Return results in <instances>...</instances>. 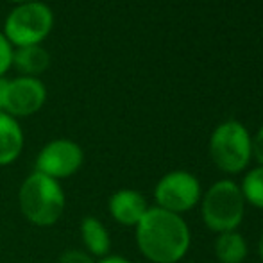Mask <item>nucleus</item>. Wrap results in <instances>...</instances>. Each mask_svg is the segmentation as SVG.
<instances>
[{
    "instance_id": "f257e3e1",
    "label": "nucleus",
    "mask_w": 263,
    "mask_h": 263,
    "mask_svg": "<svg viewBox=\"0 0 263 263\" xmlns=\"http://www.w3.org/2000/svg\"><path fill=\"white\" fill-rule=\"evenodd\" d=\"M136 228L138 246L151 261L176 263L186 253L190 233L179 215L161 208L147 210Z\"/></svg>"
},
{
    "instance_id": "f03ea898",
    "label": "nucleus",
    "mask_w": 263,
    "mask_h": 263,
    "mask_svg": "<svg viewBox=\"0 0 263 263\" xmlns=\"http://www.w3.org/2000/svg\"><path fill=\"white\" fill-rule=\"evenodd\" d=\"M20 208L32 224L50 226L63 215L65 195L58 181L34 172L20 188Z\"/></svg>"
},
{
    "instance_id": "7ed1b4c3",
    "label": "nucleus",
    "mask_w": 263,
    "mask_h": 263,
    "mask_svg": "<svg viewBox=\"0 0 263 263\" xmlns=\"http://www.w3.org/2000/svg\"><path fill=\"white\" fill-rule=\"evenodd\" d=\"M54 24L52 11L42 2H25L14 7L4 25V36L11 45H40Z\"/></svg>"
},
{
    "instance_id": "20e7f679",
    "label": "nucleus",
    "mask_w": 263,
    "mask_h": 263,
    "mask_svg": "<svg viewBox=\"0 0 263 263\" xmlns=\"http://www.w3.org/2000/svg\"><path fill=\"white\" fill-rule=\"evenodd\" d=\"M202 217L213 231H233L243 217L242 190L233 181H218L204 195Z\"/></svg>"
},
{
    "instance_id": "39448f33",
    "label": "nucleus",
    "mask_w": 263,
    "mask_h": 263,
    "mask_svg": "<svg viewBox=\"0 0 263 263\" xmlns=\"http://www.w3.org/2000/svg\"><path fill=\"white\" fill-rule=\"evenodd\" d=\"M210 153L215 165L224 172H240L249 163L251 140L238 122L218 125L210 142Z\"/></svg>"
},
{
    "instance_id": "423d86ee",
    "label": "nucleus",
    "mask_w": 263,
    "mask_h": 263,
    "mask_svg": "<svg viewBox=\"0 0 263 263\" xmlns=\"http://www.w3.org/2000/svg\"><path fill=\"white\" fill-rule=\"evenodd\" d=\"M201 195L199 181L188 172L166 174L156 186V201L161 210L179 213L194 208Z\"/></svg>"
},
{
    "instance_id": "0eeeda50",
    "label": "nucleus",
    "mask_w": 263,
    "mask_h": 263,
    "mask_svg": "<svg viewBox=\"0 0 263 263\" xmlns=\"http://www.w3.org/2000/svg\"><path fill=\"white\" fill-rule=\"evenodd\" d=\"M83 163V151L70 140H54L42 149L36 159V172L52 179L72 176Z\"/></svg>"
},
{
    "instance_id": "6e6552de",
    "label": "nucleus",
    "mask_w": 263,
    "mask_h": 263,
    "mask_svg": "<svg viewBox=\"0 0 263 263\" xmlns=\"http://www.w3.org/2000/svg\"><path fill=\"white\" fill-rule=\"evenodd\" d=\"M45 99L47 91L42 81L36 77H18L14 81H7L4 109L11 117H27L45 104Z\"/></svg>"
},
{
    "instance_id": "1a4fd4ad",
    "label": "nucleus",
    "mask_w": 263,
    "mask_h": 263,
    "mask_svg": "<svg viewBox=\"0 0 263 263\" xmlns=\"http://www.w3.org/2000/svg\"><path fill=\"white\" fill-rule=\"evenodd\" d=\"M147 202L138 192L120 190L111 197L109 211L120 224L138 226V222L147 213Z\"/></svg>"
},
{
    "instance_id": "9d476101",
    "label": "nucleus",
    "mask_w": 263,
    "mask_h": 263,
    "mask_svg": "<svg viewBox=\"0 0 263 263\" xmlns=\"http://www.w3.org/2000/svg\"><path fill=\"white\" fill-rule=\"evenodd\" d=\"M24 145L20 125L11 115L0 111V165H9L18 158Z\"/></svg>"
},
{
    "instance_id": "9b49d317",
    "label": "nucleus",
    "mask_w": 263,
    "mask_h": 263,
    "mask_svg": "<svg viewBox=\"0 0 263 263\" xmlns=\"http://www.w3.org/2000/svg\"><path fill=\"white\" fill-rule=\"evenodd\" d=\"M11 65L16 66V70L24 73V77H34L49 68L50 55L42 45L18 47L16 52H13Z\"/></svg>"
},
{
    "instance_id": "f8f14e48",
    "label": "nucleus",
    "mask_w": 263,
    "mask_h": 263,
    "mask_svg": "<svg viewBox=\"0 0 263 263\" xmlns=\"http://www.w3.org/2000/svg\"><path fill=\"white\" fill-rule=\"evenodd\" d=\"M81 236L84 246L95 256H104L109 251V235L106 228L93 217H86L81 224Z\"/></svg>"
},
{
    "instance_id": "ddd939ff",
    "label": "nucleus",
    "mask_w": 263,
    "mask_h": 263,
    "mask_svg": "<svg viewBox=\"0 0 263 263\" xmlns=\"http://www.w3.org/2000/svg\"><path fill=\"white\" fill-rule=\"evenodd\" d=\"M215 253L222 263H240L247 254L246 240L235 231L220 233L215 242Z\"/></svg>"
},
{
    "instance_id": "4468645a",
    "label": "nucleus",
    "mask_w": 263,
    "mask_h": 263,
    "mask_svg": "<svg viewBox=\"0 0 263 263\" xmlns=\"http://www.w3.org/2000/svg\"><path fill=\"white\" fill-rule=\"evenodd\" d=\"M242 195L251 204L263 208V166L251 170L246 176L242 184Z\"/></svg>"
},
{
    "instance_id": "2eb2a0df",
    "label": "nucleus",
    "mask_w": 263,
    "mask_h": 263,
    "mask_svg": "<svg viewBox=\"0 0 263 263\" xmlns=\"http://www.w3.org/2000/svg\"><path fill=\"white\" fill-rule=\"evenodd\" d=\"M11 61H13V49L11 43L6 40V36L0 32V77L9 70Z\"/></svg>"
},
{
    "instance_id": "dca6fc26",
    "label": "nucleus",
    "mask_w": 263,
    "mask_h": 263,
    "mask_svg": "<svg viewBox=\"0 0 263 263\" xmlns=\"http://www.w3.org/2000/svg\"><path fill=\"white\" fill-rule=\"evenodd\" d=\"M59 263H93V260L83 251H66L61 254Z\"/></svg>"
},
{
    "instance_id": "f3484780",
    "label": "nucleus",
    "mask_w": 263,
    "mask_h": 263,
    "mask_svg": "<svg viewBox=\"0 0 263 263\" xmlns=\"http://www.w3.org/2000/svg\"><path fill=\"white\" fill-rule=\"evenodd\" d=\"M251 151L254 153V156H256L258 161L263 165V127L260 129V133L256 135V138H254L253 142V147H251Z\"/></svg>"
},
{
    "instance_id": "a211bd4d",
    "label": "nucleus",
    "mask_w": 263,
    "mask_h": 263,
    "mask_svg": "<svg viewBox=\"0 0 263 263\" xmlns=\"http://www.w3.org/2000/svg\"><path fill=\"white\" fill-rule=\"evenodd\" d=\"M6 90H7V81L0 77V111L4 109V101H6Z\"/></svg>"
},
{
    "instance_id": "6ab92c4d",
    "label": "nucleus",
    "mask_w": 263,
    "mask_h": 263,
    "mask_svg": "<svg viewBox=\"0 0 263 263\" xmlns=\"http://www.w3.org/2000/svg\"><path fill=\"white\" fill-rule=\"evenodd\" d=\"M99 263H129V261L122 256H107V258H102Z\"/></svg>"
},
{
    "instance_id": "aec40b11",
    "label": "nucleus",
    "mask_w": 263,
    "mask_h": 263,
    "mask_svg": "<svg viewBox=\"0 0 263 263\" xmlns=\"http://www.w3.org/2000/svg\"><path fill=\"white\" fill-rule=\"evenodd\" d=\"M260 254H261V258H263V236H261V240H260Z\"/></svg>"
},
{
    "instance_id": "412c9836",
    "label": "nucleus",
    "mask_w": 263,
    "mask_h": 263,
    "mask_svg": "<svg viewBox=\"0 0 263 263\" xmlns=\"http://www.w3.org/2000/svg\"><path fill=\"white\" fill-rule=\"evenodd\" d=\"M11 2H18V4H25V2H32V0H11Z\"/></svg>"
}]
</instances>
